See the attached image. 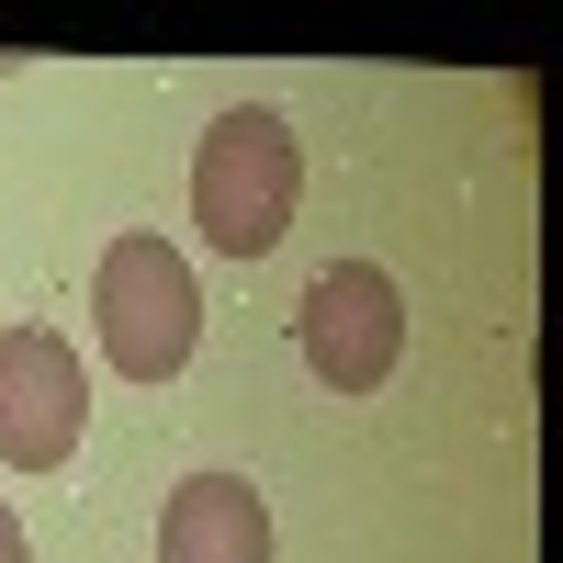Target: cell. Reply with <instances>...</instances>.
Returning a JSON list of instances; mask_svg holds the SVG:
<instances>
[{
  "instance_id": "cell-4",
  "label": "cell",
  "mask_w": 563,
  "mask_h": 563,
  "mask_svg": "<svg viewBox=\"0 0 563 563\" xmlns=\"http://www.w3.org/2000/svg\"><path fill=\"white\" fill-rule=\"evenodd\" d=\"M90 429V372L57 327H0V462L12 474H57Z\"/></svg>"
},
{
  "instance_id": "cell-3",
  "label": "cell",
  "mask_w": 563,
  "mask_h": 563,
  "mask_svg": "<svg viewBox=\"0 0 563 563\" xmlns=\"http://www.w3.org/2000/svg\"><path fill=\"white\" fill-rule=\"evenodd\" d=\"M294 350H305V372L327 395H372L406 361V294L372 260H327L305 282V305H294Z\"/></svg>"
},
{
  "instance_id": "cell-2",
  "label": "cell",
  "mask_w": 563,
  "mask_h": 563,
  "mask_svg": "<svg viewBox=\"0 0 563 563\" xmlns=\"http://www.w3.org/2000/svg\"><path fill=\"white\" fill-rule=\"evenodd\" d=\"M90 316H102V361L124 384H169L203 339V294H192V260L169 238H113L102 282H90Z\"/></svg>"
},
{
  "instance_id": "cell-6",
  "label": "cell",
  "mask_w": 563,
  "mask_h": 563,
  "mask_svg": "<svg viewBox=\"0 0 563 563\" xmlns=\"http://www.w3.org/2000/svg\"><path fill=\"white\" fill-rule=\"evenodd\" d=\"M0 563H34V541H23V519L0 507Z\"/></svg>"
},
{
  "instance_id": "cell-1",
  "label": "cell",
  "mask_w": 563,
  "mask_h": 563,
  "mask_svg": "<svg viewBox=\"0 0 563 563\" xmlns=\"http://www.w3.org/2000/svg\"><path fill=\"white\" fill-rule=\"evenodd\" d=\"M294 203H305V147H294V124L260 113V102L214 113L203 147H192V225H203V249L271 260L282 238H294Z\"/></svg>"
},
{
  "instance_id": "cell-5",
  "label": "cell",
  "mask_w": 563,
  "mask_h": 563,
  "mask_svg": "<svg viewBox=\"0 0 563 563\" xmlns=\"http://www.w3.org/2000/svg\"><path fill=\"white\" fill-rule=\"evenodd\" d=\"M158 563H271V507L238 474H192L158 507Z\"/></svg>"
}]
</instances>
